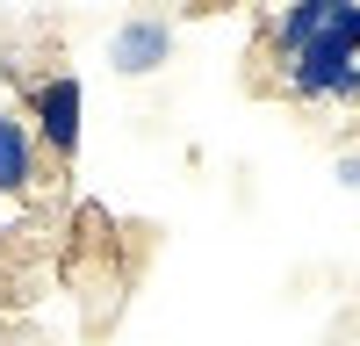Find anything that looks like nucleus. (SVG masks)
Listing matches in <instances>:
<instances>
[{"label":"nucleus","instance_id":"nucleus-1","mask_svg":"<svg viewBox=\"0 0 360 346\" xmlns=\"http://www.w3.org/2000/svg\"><path fill=\"white\" fill-rule=\"evenodd\" d=\"M310 44H332L360 58V0H281L274 15V58H295Z\"/></svg>","mask_w":360,"mask_h":346},{"label":"nucleus","instance_id":"nucleus-2","mask_svg":"<svg viewBox=\"0 0 360 346\" xmlns=\"http://www.w3.org/2000/svg\"><path fill=\"white\" fill-rule=\"evenodd\" d=\"M274 86L295 101H360V58L332 51V44H310L295 58H274Z\"/></svg>","mask_w":360,"mask_h":346},{"label":"nucleus","instance_id":"nucleus-3","mask_svg":"<svg viewBox=\"0 0 360 346\" xmlns=\"http://www.w3.org/2000/svg\"><path fill=\"white\" fill-rule=\"evenodd\" d=\"M79 123H86L79 79H72V72H51L37 94H29V130H37V144L58 152V159H72V152H79Z\"/></svg>","mask_w":360,"mask_h":346},{"label":"nucleus","instance_id":"nucleus-4","mask_svg":"<svg viewBox=\"0 0 360 346\" xmlns=\"http://www.w3.org/2000/svg\"><path fill=\"white\" fill-rule=\"evenodd\" d=\"M166 51H173V29L166 22H123L108 37V65L115 72H159Z\"/></svg>","mask_w":360,"mask_h":346},{"label":"nucleus","instance_id":"nucleus-5","mask_svg":"<svg viewBox=\"0 0 360 346\" xmlns=\"http://www.w3.org/2000/svg\"><path fill=\"white\" fill-rule=\"evenodd\" d=\"M37 181V130L15 108H0V195H29Z\"/></svg>","mask_w":360,"mask_h":346}]
</instances>
